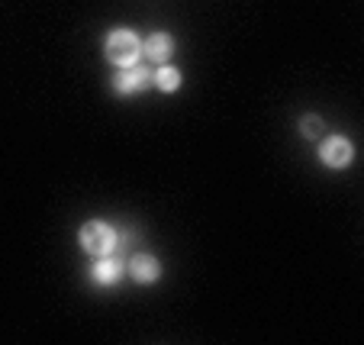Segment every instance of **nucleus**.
I'll use <instances>...</instances> for the list:
<instances>
[{
	"instance_id": "f257e3e1",
	"label": "nucleus",
	"mask_w": 364,
	"mask_h": 345,
	"mask_svg": "<svg viewBox=\"0 0 364 345\" xmlns=\"http://www.w3.org/2000/svg\"><path fill=\"white\" fill-rule=\"evenodd\" d=\"M103 55L107 62L117 65V68H132L142 58V36L136 29H110L103 36Z\"/></svg>"
},
{
	"instance_id": "f03ea898",
	"label": "nucleus",
	"mask_w": 364,
	"mask_h": 345,
	"mask_svg": "<svg viewBox=\"0 0 364 345\" xmlns=\"http://www.w3.org/2000/svg\"><path fill=\"white\" fill-rule=\"evenodd\" d=\"M77 242H81V249L90 258H100V255H113L119 249V233L107 220H87L81 226V233H77Z\"/></svg>"
},
{
	"instance_id": "7ed1b4c3",
	"label": "nucleus",
	"mask_w": 364,
	"mask_h": 345,
	"mask_svg": "<svg viewBox=\"0 0 364 345\" xmlns=\"http://www.w3.org/2000/svg\"><path fill=\"white\" fill-rule=\"evenodd\" d=\"M319 161L332 171H342L355 161V145H351L348 136H326L319 142Z\"/></svg>"
},
{
	"instance_id": "20e7f679",
	"label": "nucleus",
	"mask_w": 364,
	"mask_h": 345,
	"mask_svg": "<svg viewBox=\"0 0 364 345\" xmlns=\"http://www.w3.org/2000/svg\"><path fill=\"white\" fill-rule=\"evenodd\" d=\"M123 275H126V262L117 255H100V258H94L87 268L90 284H97V287H117V284L123 281Z\"/></svg>"
},
{
	"instance_id": "39448f33",
	"label": "nucleus",
	"mask_w": 364,
	"mask_h": 345,
	"mask_svg": "<svg viewBox=\"0 0 364 345\" xmlns=\"http://www.w3.org/2000/svg\"><path fill=\"white\" fill-rule=\"evenodd\" d=\"M126 271H129V277L136 284H142V287H151V284H159L161 275H165V268H161V262L155 255H149V252H139V255L129 258V265H126Z\"/></svg>"
},
{
	"instance_id": "423d86ee",
	"label": "nucleus",
	"mask_w": 364,
	"mask_h": 345,
	"mask_svg": "<svg viewBox=\"0 0 364 345\" xmlns=\"http://www.w3.org/2000/svg\"><path fill=\"white\" fill-rule=\"evenodd\" d=\"M174 36L165 33V29H159V33H149L142 39V58H149V62L155 65H168L174 58Z\"/></svg>"
},
{
	"instance_id": "0eeeda50",
	"label": "nucleus",
	"mask_w": 364,
	"mask_h": 345,
	"mask_svg": "<svg viewBox=\"0 0 364 345\" xmlns=\"http://www.w3.org/2000/svg\"><path fill=\"white\" fill-rule=\"evenodd\" d=\"M113 90H117L119 97H132L139 94V90H145L151 84V71L142 68V65H132V68H119V75L113 78Z\"/></svg>"
},
{
	"instance_id": "6e6552de",
	"label": "nucleus",
	"mask_w": 364,
	"mask_h": 345,
	"mask_svg": "<svg viewBox=\"0 0 364 345\" xmlns=\"http://www.w3.org/2000/svg\"><path fill=\"white\" fill-rule=\"evenodd\" d=\"M151 84H155L161 94H174V90H181V84H184V75H181V68H174V65L168 62L151 71Z\"/></svg>"
},
{
	"instance_id": "1a4fd4ad",
	"label": "nucleus",
	"mask_w": 364,
	"mask_h": 345,
	"mask_svg": "<svg viewBox=\"0 0 364 345\" xmlns=\"http://www.w3.org/2000/svg\"><path fill=\"white\" fill-rule=\"evenodd\" d=\"M323 129H326V123H323V117H303L300 120V136L303 139H323Z\"/></svg>"
}]
</instances>
